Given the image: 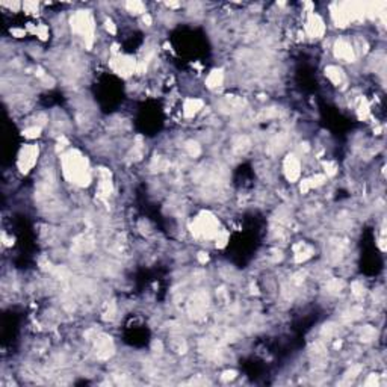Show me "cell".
I'll list each match as a JSON object with an SVG mask.
<instances>
[{"label":"cell","mask_w":387,"mask_h":387,"mask_svg":"<svg viewBox=\"0 0 387 387\" xmlns=\"http://www.w3.org/2000/svg\"><path fill=\"white\" fill-rule=\"evenodd\" d=\"M41 135V126H32L23 130V136H26L28 139H35Z\"/></svg>","instance_id":"ba28073f"},{"label":"cell","mask_w":387,"mask_h":387,"mask_svg":"<svg viewBox=\"0 0 387 387\" xmlns=\"http://www.w3.org/2000/svg\"><path fill=\"white\" fill-rule=\"evenodd\" d=\"M304 29H306V34H307L310 38H322L324 34H325V31H327V26H325L324 20H322L318 14L310 13V14L307 16Z\"/></svg>","instance_id":"7a4b0ae2"},{"label":"cell","mask_w":387,"mask_h":387,"mask_svg":"<svg viewBox=\"0 0 387 387\" xmlns=\"http://www.w3.org/2000/svg\"><path fill=\"white\" fill-rule=\"evenodd\" d=\"M38 147L34 144L23 145L19 153V168L22 172H29L38 160Z\"/></svg>","instance_id":"6da1fadb"},{"label":"cell","mask_w":387,"mask_h":387,"mask_svg":"<svg viewBox=\"0 0 387 387\" xmlns=\"http://www.w3.org/2000/svg\"><path fill=\"white\" fill-rule=\"evenodd\" d=\"M325 74H327V77L333 82V85H336V86H339V85L343 82V79H345L342 68H339V67H336V65L327 67V68H325Z\"/></svg>","instance_id":"8992f818"},{"label":"cell","mask_w":387,"mask_h":387,"mask_svg":"<svg viewBox=\"0 0 387 387\" xmlns=\"http://www.w3.org/2000/svg\"><path fill=\"white\" fill-rule=\"evenodd\" d=\"M284 174L287 177V180L294 181L300 177L301 174V163L298 160V157L295 154H289L284 160Z\"/></svg>","instance_id":"277c9868"},{"label":"cell","mask_w":387,"mask_h":387,"mask_svg":"<svg viewBox=\"0 0 387 387\" xmlns=\"http://www.w3.org/2000/svg\"><path fill=\"white\" fill-rule=\"evenodd\" d=\"M334 55H336L337 59H340L343 62H354L355 50H354V46L348 40L339 38L334 43Z\"/></svg>","instance_id":"3957f363"},{"label":"cell","mask_w":387,"mask_h":387,"mask_svg":"<svg viewBox=\"0 0 387 387\" xmlns=\"http://www.w3.org/2000/svg\"><path fill=\"white\" fill-rule=\"evenodd\" d=\"M223 80H224V73H223V70H214V71L208 76L206 85L214 89V88L221 86V85H223Z\"/></svg>","instance_id":"52a82bcc"},{"label":"cell","mask_w":387,"mask_h":387,"mask_svg":"<svg viewBox=\"0 0 387 387\" xmlns=\"http://www.w3.org/2000/svg\"><path fill=\"white\" fill-rule=\"evenodd\" d=\"M203 108V102L200 99H187L183 105V112L186 117H194Z\"/></svg>","instance_id":"5b68a950"}]
</instances>
